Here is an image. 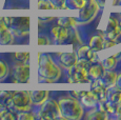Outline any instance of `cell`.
<instances>
[{
	"label": "cell",
	"mask_w": 121,
	"mask_h": 120,
	"mask_svg": "<svg viewBox=\"0 0 121 120\" xmlns=\"http://www.w3.org/2000/svg\"><path fill=\"white\" fill-rule=\"evenodd\" d=\"M38 73L44 82H55L61 76L59 66L46 54L38 55Z\"/></svg>",
	"instance_id": "obj_1"
},
{
	"label": "cell",
	"mask_w": 121,
	"mask_h": 120,
	"mask_svg": "<svg viewBox=\"0 0 121 120\" xmlns=\"http://www.w3.org/2000/svg\"><path fill=\"white\" fill-rule=\"evenodd\" d=\"M58 105H59L61 118L72 119V120L80 119L83 115V108L75 98L64 97V98L59 100Z\"/></svg>",
	"instance_id": "obj_2"
},
{
	"label": "cell",
	"mask_w": 121,
	"mask_h": 120,
	"mask_svg": "<svg viewBox=\"0 0 121 120\" xmlns=\"http://www.w3.org/2000/svg\"><path fill=\"white\" fill-rule=\"evenodd\" d=\"M13 35L25 37L30 33V18L29 17H3Z\"/></svg>",
	"instance_id": "obj_3"
},
{
	"label": "cell",
	"mask_w": 121,
	"mask_h": 120,
	"mask_svg": "<svg viewBox=\"0 0 121 120\" xmlns=\"http://www.w3.org/2000/svg\"><path fill=\"white\" fill-rule=\"evenodd\" d=\"M32 101L30 97V92L26 91H18L13 92L10 101L8 103V107L12 108L15 112H25L31 110Z\"/></svg>",
	"instance_id": "obj_4"
},
{
	"label": "cell",
	"mask_w": 121,
	"mask_h": 120,
	"mask_svg": "<svg viewBox=\"0 0 121 120\" xmlns=\"http://www.w3.org/2000/svg\"><path fill=\"white\" fill-rule=\"evenodd\" d=\"M88 66H90V63L78 60L77 63L69 69V81L76 82V83L88 82L90 81V79H88V77H90L88 76Z\"/></svg>",
	"instance_id": "obj_5"
},
{
	"label": "cell",
	"mask_w": 121,
	"mask_h": 120,
	"mask_svg": "<svg viewBox=\"0 0 121 120\" xmlns=\"http://www.w3.org/2000/svg\"><path fill=\"white\" fill-rule=\"evenodd\" d=\"M99 8L100 6L96 0H86L85 4L79 10V21L81 23H87L92 21L98 14Z\"/></svg>",
	"instance_id": "obj_6"
},
{
	"label": "cell",
	"mask_w": 121,
	"mask_h": 120,
	"mask_svg": "<svg viewBox=\"0 0 121 120\" xmlns=\"http://www.w3.org/2000/svg\"><path fill=\"white\" fill-rule=\"evenodd\" d=\"M38 117L40 119H56L58 117H61L58 102H56L55 100H52V99H50V100L46 99L41 104Z\"/></svg>",
	"instance_id": "obj_7"
},
{
	"label": "cell",
	"mask_w": 121,
	"mask_h": 120,
	"mask_svg": "<svg viewBox=\"0 0 121 120\" xmlns=\"http://www.w3.org/2000/svg\"><path fill=\"white\" fill-rule=\"evenodd\" d=\"M30 80V64L18 62L14 66V82L25 83Z\"/></svg>",
	"instance_id": "obj_8"
},
{
	"label": "cell",
	"mask_w": 121,
	"mask_h": 120,
	"mask_svg": "<svg viewBox=\"0 0 121 120\" xmlns=\"http://www.w3.org/2000/svg\"><path fill=\"white\" fill-rule=\"evenodd\" d=\"M121 35V25L118 20L114 17H111L108 21V25L105 29V38L116 40Z\"/></svg>",
	"instance_id": "obj_9"
},
{
	"label": "cell",
	"mask_w": 121,
	"mask_h": 120,
	"mask_svg": "<svg viewBox=\"0 0 121 120\" xmlns=\"http://www.w3.org/2000/svg\"><path fill=\"white\" fill-rule=\"evenodd\" d=\"M14 42V35L4 22L3 18H0V45H9Z\"/></svg>",
	"instance_id": "obj_10"
},
{
	"label": "cell",
	"mask_w": 121,
	"mask_h": 120,
	"mask_svg": "<svg viewBox=\"0 0 121 120\" xmlns=\"http://www.w3.org/2000/svg\"><path fill=\"white\" fill-rule=\"evenodd\" d=\"M77 57H78V60L80 61H84V62H87V63H92V62L95 61V58H96V54L95 52L92 50L90 47H80L77 51Z\"/></svg>",
	"instance_id": "obj_11"
},
{
	"label": "cell",
	"mask_w": 121,
	"mask_h": 120,
	"mask_svg": "<svg viewBox=\"0 0 121 120\" xmlns=\"http://www.w3.org/2000/svg\"><path fill=\"white\" fill-rule=\"evenodd\" d=\"M117 77H118V75L114 72V71L104 70L103 73H102V75H101V77H100L98 80L105 89H108V87H111V86H113V85L116 84Z\"/></svg>",
	"instance_id": "obj_12"
},
{
	"label": "cell",
	"mask_w": 121,
	"mask_h": 120,
	"mask_svg": "<svg viewBox=\"0 0 121 120\" xmlns=\"http://www.w3.org/2000/svg\"><path fill=\"white\" fill-rule=\"evenodd\" d=\"M94 96L96 97L98 102H103L106 101V94H108V89L103 86L101 83L99 82V80H95L92 84V90H91Z\"/></svg>",
	"instance_id": "obj_13"
},
{
	"label": "cell",
	"mask_w": 121,
	"mask_h": 120,
	"mask_svg": "<svg viewBox=\"0 0 121 120\" xmlns=\"http://www.w3.org/2000/svg\"><path fill=\"white\" fill-rule=\"evenodd\" d=\"M69 29L63 27L59 24L55 25L52 29V34L54 36L55 41L58 44H62L63 42L66 41L67 37H69Z\"/></svg>",
	"instance_id": "obj_14"
},
{
	"label": "cell",
	"mask_w": 121,
	"mask_h": 120,
	"mask_svg": "<svg viewBox=\"0 0 121 120\" xmlns=\"http://www.w3.org/2000/svg\"><path fill=\"white\" fill-rule=\"evenodd\" d=\"M60 63L63 68L69 69L71 66H73L74 64L77 63L78 61V57L77 54L75 52H69V53H63L60 56Z\"/></svg>",
	"instance_id": "obj_15"
},
{
	"label": "cell",
	"mask_w": 121,
	"mask_h": 120,
	"mask_svg": "<svg viewBox=\"0 0 121 120\" xmlns=\"http://www.w3.org/2000/svg\"><path fill=\"white\" fill-rule=\"evenodd\" d=\"M32 104L34 105H41L46 99L48 98V91H32L30 92Z\"/></svg>",
	"instance_id": "obj_16"
},
{
	"label": "cell",
	"mask_w": 121,
	"mask_h": 120,
	"mask_svg": "<svg viewBox=\"0 0 121 120\" xmlns=\"http://www.w3.org/2000/svg\"><path fill=\"white\" fill-rule=\"evenodd\" d=\"M79 94L81 98V102L85 105V107H93L98 103L97 101L96 97L94 96V94L92 92H77Z\"/></svg>",
	"instance_id": "obj_17"
},
{
	"label": "cell",
	"mask_w": 121,
	"mask_h": 120,
	"mask_svg": "<svg viewBox=\"0 0 121 120\" xmlns=\"http://www.w3.org/2000/svg\"><path fill=\"white\" fill-rule=\"evenodd\" d=\"M108 101L112 103H116L119 104L120 100H121V89L117 86V85H113V86L108 87V94H106Z\"/></svg>",
	"instance_id": "obj_18"
},
{
	"label": "cell",
	"mask_w": 121,
	"mask_h": 120,
	"mask_svg": "<svg viewBox=\"0 0 121 120\" xmlns=\"http://www.w3.org/2000/svg\"><path fill=\"white\" fill-rule=\"evenodd\" d=\"M104 71V68L102 66L101 63H93L91 64V66H88V76L91 78H93L94 80H97L101 77L102 73Z\"/></svg>",
	"instance_id": "obj_19"
},
{
	"label": "cell",
	"mask_w": 121,
	"mask_h": 120,
	"mask_svg": "<svg viewBox=\"0 0 121 120\" xmlns=\"http://www.w3.org/2000/svg\"><path fill=\"white\" fill-rule=\"evenodd\" d=\"M91 48H92L94 52H98V51H101L103 48V37L102 36H94L92 39L90 40V45H88Z\"/></svg>",
	"instance_id": "obj_20"
},
{
	"label": "cell",
	"mask_w": 121,
	"mask_h": 120,
	"mask_svg": "<svg viewBox=\"0 0 121 120\" xmlns=\"http://www.w3.org/2000/svg\"><path fill=\"white\" fill-rule=\"evenodd\" d=\"M58 24L66 29H75L77 25V20L74 17H62L58 19Z\"/></svg>",
	"instance_id": "obj_21"
},
{
	"label": "cell",
	"mask_w": 121,
	"mask_h": 120,
	"mask_svg": "<svg viewBox=\"0 0 121 120\" xmlns=\"http://www.w3.org/2000/svg\"><path fill=\"white\" fill-rule=\"evenodd\" d=\"M117 61H118L117 57L112 56V57H108V58L104 59L101 64L104 68V70H113L116 66V64H117Z\"/></svg>",
	"instance_id": "obj_22"
},
{
	"label": "cell",
	"mask_w": 121,
	"mask_h": 120,
	"mask_svg": "<svg viewBox=\"0 0 121 120\" xmlns=\"http://www.w3.org/2000/svg\"><path fill=\"white\" fill-rule=\"evenodd\" d=\"M37 6L39 10H57V6L51 0H39Z\"/></svg>",
	"instance_id": "obj_23"
},
{
	"label": "cell",
	"mask_w": 121,
	"mask_h": 120,
	"mask_svg": "<svg viewBox=\"0 0 121 120\" xmlns=\"http://www.w3.org/2000/svg\"><path fill=\"white\" fill-rule=\"evenodd\" d=\"M87 119H93V120H101V119H106L108 118V114L102 111H93L92 113H88L86 116Z\"/></svg>",
	"instance_id": "obj_24"
},
{
	"label": "cell",
	"mask_w": 121,
	"mask_h": 120,
	"mask_svg": "<svg viewBox=\"0 0 121 120\" xmlns=\"http://www.w3.org/2000/svg\"><path fill=\"white\" fill-rule=\"evenodd\" d=\"M86 0H65V3L69 4V9H76V10H80L83 5L85 4Z\"/></svg>",
	"instance_id": "obj_25"
},
{
	"label": "cell",
	"mask_w": 121,
	"mask_h": 120,
	"mask_svg": "<svg viewBox=\"0 0 121 120\" xmlns=\"http://www.w3.org/2000/svg\"><path fill=\"white\" fill-rule=\"evenodd\" d=\"M15 59L18 62H22V63H27L30 60V53L29 52H17L14 55Z\"/></svg>",
	"instance_id": "obj_26"
},
{
	"label": "cell",
	"mask_w": 121,
	"mask_h": 120,
	"mask_svg": "<svg viewBox=\"0 0 121 120\" xmlns=\"http://www.w3.org/2000/svg\"><path fill=\"white\" fill-rule=\"evenodd\" d=\"M12 95H13V92L0 91V104H4L8 107V103L10 101Z\"/></svg>",
	"instance_id": "obj_27"
},
{
	"label": "cell",
	"mask_w": 121,
	"mask_h": 120,
	"mask_svg": "<svg viewBox=\"0 0 121 120\" xmlns=\"http://www.w3.org/2000/svg\"><path fill=\"white\" fill-rule=\"evenodd\" d=\"M9 75V66L4 61L0 60V81L4 80Z\"/></svg>",
	"instance_id": "obj_28"
},
{
	"label": "cell",
	"mask_w": 121,
	"mask_h": 120,
	"mask_svg": "<svg viewBox=\"0 0 121 120\" xmlns=\"http://www.w3.org/2000/svg\"><path fill=\"white\" fill-rule=\"evenodd\" d=\"M36 116L30 111H25V112H20L17 114V119L20 120H34Z\"/></svg>",
	"instance_id": "obj_29"
},
{
	"label": "cell",
	"mask_w": 121,
	"mask_h": 120,
	"mask_svg": "<svg viewBox=\"0 0 121 120\" xmlns=\"http://www.w3.org/2000/svg\"><path fill=\"white\" fill-rule=\"evenodd\" d=\"M38 45H46V44H50V40L46 38L45 36H39L38 37Z\"/></svg>",
	"instance_id": "obj_30"
},
{
	"label": "cell",
	"mask_w": 121,
	"mask_h": 120,
	"mask_svg": "<svg viewBox=\"0 0 121 120\" xmlns=\"http://www.w3.org/2000/svg\"><path fill=\"white\" fill-rule=\"evenodd\" d=\"M51 1H52L53 3H54L56 6H57V9H58L62 3H64V2H65V0H51Z\"/></svg>",
	"instance_id": "obj_31"
},
{
	"label": "cell",
	"mask_w": 121,
	"mask_h": 120,
	"mask_svg": "<svg viewBox=\"0 0 121 120\" xmlns=\"http://www.w3.org/2000/svg\"><path fill=\"white\" fill-rule=\"evenodd\" d=\"M116 115H117V117H118V118L121 119V100H120L119 104H118L117 111H116Z\"/></svg>",
	"instance_id": "obj_32"
},
{
	"label": "cell",
	"mask_w": 121,
	"mask_h": 120,
	"mask_svg": "<svg viewBox=\"0 0 121 120\" xmlns=\"http://www.w3.org/2000/svg\"><path fill=\"white\" fill-rule=\"evenodd\" d=\"M96 2L98 3L99 6H104L106 3V0H96Z\"/></svg>",
	"instance_id": "obj_33"
}]
</instances>
